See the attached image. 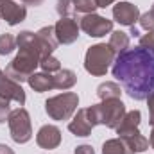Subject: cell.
I'll return each instance as SVG.
<instances>
[{"instance_id": "6da1fadb", "label": "cell", "mask_w": 154, "mask_h": 154, "mask_svg": "<svg viewBox=\"0 0 154 154\" xmlns=\"http://www.w3.org/2000/svg\"><path fill=\"white\" fill-rule=\"evenodd\" d=\"M111 72L131 99L147 100L154 93V50L140 45L125 48L116 54Z\"/></svg>"}, {"instance_id": "7a4b0ae2", "label": "cell", "mask_w": 154, "mask_h": 154, "mask_svg": "<svg viewBox=\"0 0 154 154\" xmlns=\"http://www.w3.org/2000/svg\"><path fill=\"white\" fill-rule=\"evenodd\" d=\"M18 45V56L5 66V74L16 82H25L29 77L36 72L41 61V50L36 41V32L31 31H22L16 36Z\"/></svg>"}, {"instance_id": "3957f363", "label": "cell", "mask_w": 154, "mask_h": 154, "mask_svg": "<svg viewBox=\"0 0 154 154\" xmlns=\"http://www.w3.org/2000/svg\"><path fill=\"white\" fill-rule=\"evenodd\" d=\"M115 50L106 45V43H97V45H91L88 50H86V56H84V68L88 74L95 77L106 75V72L109 70V66L115 63Z\"/></svg>"}, {"instance_id": "277c9868", "label": "cell", "mask_w": 154, "mask_h": 154, "mask_svg": "<svg viewBox=\"0 0 154 154\" xmlns=\"http://www.w3.org/2000/svg\"><path fill=\"white\" fill-rule=\"evenodd\" d=\"M93 115L97 124L106 125L109 129H116L118 124L122 122V118L125 116V104L120 99H108V100H100L99 104L91 106Z\"/></svg>"}, {"instance_id": "5b68a950", "label": "cell", "mask_w": 154, "mask_h": 154, "mask_svg": "<svg viewBox=\"0 0 154 154\" xmlns=\"http://www.w3.org/2000/svg\"><path fill=\"white\" fill-rule=\"evenodd\" d=\"M79 97L74 91H65L56 97H50L45 102V111L52 120H68L77 111Z\"/></svg>"}, {"instance_id": "8992f818", "label": "cell", "mask_w": 154, "mask_h": 154, "mask_svg": "<svg viewBox=\"0 0 154 154\" xmlns=\"http://www.w3.org/2000/svg\"><path fill=\"white\" fill-rule=\"evenodd\" d=\"M9 124V131H11V138L16 143H27L32 138V125H31V116L25 108H18L13 109L11 115L7 118Z\"/></svg>"}, {"instance_id": "52a82bcc", "label": "cell", "mask_w": 154, "mask_h": 154, "mask_svg": "<svg viewBox=\"0 0 154 154\" xmlns=\"http://www.w3.org/2000/svg\"><path fill=\"white\" fill-rule=\"evenodd\" d=\"M79 27L90 38H102V36L113 32V20H108V18L95 14V13H90L79 20Z\"/></svg>"}, {"instance_id": "ba28073f", "label": "cell", "mask_w": 154, "mask_h": 154, "mask_svg": "<svg viewBox=\"0 0 154 154\" xmlns=\"http://www.w3.org/2000/svg\"><path fill=\"white\" fill-rule=\"evenodd\" d=\"M99 125L97 120H95V115H93V109L91 106L90 108H82L77 111V115L74 116V120L68 124V131L75 136H81V138H86L90 136L91 129Z\"/></svg>"}, {"instance_id": "9c48e42d", "label": "cell", "mask_w": 154, "mask_h": 154, "mask_svg": "<svg viewBox=\"0 0 154 154\" xmlns=\"http://www.w3.org/2000/svg\"><path fill=\"white\" fill-rule=\"evenodd\" d=\"M79 23H77L75 18H59L57 23L54 25V32H56V38H57V43H63V45H70L77 41L79 38Z\"/></svg>"}, {"instance_id": "30bf717a", "label": "cell", "mask_w": 154, "mask_h": 154, "mask_svg": "<svg viewBox=\"0 0 154 154\" xmlns=\"http://www.w3.org/2000/svg\"><path fill=\"white\" fill-rule=\"evenodd\" d=\"M113 20L120 25L133 27L140 20V9L131 2H116L113 5Z\"/></svg>"}, {"instance_id": "8fae6325", "label": "cell", "mask_w": 154, "mask_h": 154, "mask_svg": "<svg viewBox=\"0 0 154 154\" xmlns=\"http://www.w3.org/2000/svg\"><path fill=\"white\" fill-rule=\"evenodd\" d=\"M0 97L7 99V100H14L20 106L25 104V91L20 86V82L13 81L5 72L0 70Z\"/></svg>"}, {"instance_id": "7c38bea8", "label": "cell", "mask_w": 154, "mask_h": 154, "mask_svg": "<svg viewBox=\"0 0 154 154\" xmlns=\"http://www.w3.org/2000/svg\"><path fill=\"white\" fill-rule=\"evenodd\" d=\"M27 7L14 0H0V18L5 20L9 25H18L25 20Z\"/></svg>"}, {"instance_id": "4fadbf2b", "label": "cell", "mask_w": 154, "mask_h": 154, "mask_svg": "<svg viewBox=\"0 0 154 154\" xmlns=\"http://www.w3.org/2000/svg\"><path fill=\"white\" fill-rule=\"evenodd\" d=\"M36 142H38V145L41 149H48V151L59 147V143H61V131H59V127L50 125V124L39 127L38 134H36Z\"/></svg>"}, {"instance_id": "5bb4252c", "label": "cell", "mask_w": 154, "mask_h": 154, "mask_svg": "<svg viewBox=\"0 0 154 154\" xmlns=\"http://www.w3.org/2000/svg\"><path fill=\"white\" fill-rule=\"evenodd\" d=\"M36 41L39 45V50H41V56H52V52L57 48V38H56V32H54V25H47V27H41L38 32H36Z\"/></svg>"}, {"instance_id": "9a60e30c", "label": "cell", "mask_w": 154, "mask_h": 154, "mask_svg": "<svg viewBox=\"0 0 154 154\" xmlns=\"http://www.w3.org/2000/svg\"><path fill=\"white\" fill-rule=\"evenodd\" d=\"M140 120H142V113L138 109L127 111L125 116L122 118V122L118 124V127H116V134L118 136H127V134L136 133L138 131V125H140Z\"/></svg>"}, {"instance_id": "2e32d148", "label": "cell", "mask_w": 154, "mask_h": 154, "mask_svg": "<svg viewBox=\"0 0 154 154\" xmlns=\"http://www.w3.org/2000/svg\"><path fill=\"white\" fill-rule=\"evenodd\" d=\"M29 86L36 91V93H43V91H48V90H54V77L52 74H47V72H39V74H32L29 77Z\"/></svg>"}, {"instance_id": "e0dca14e", "label": "cell", "mask_w": 154, "mask_h": 154, "mask_svg": "<svg viewBox=\"0 0 154 154\" xmlns=\"http://www.w3.org/2000/svg\"><path fill=\"white\" fill-rule=\"evenodd\" d=\"M52 77H54V88L56 90H70L77 82L75 72L68 70V68H63V70L52 74Z\"/></svg>"}, {"instance_id": "ac0fdd59", "label": "cell", "mask_w": 154, "mask_h": 154, "mask_svg": "<svg viewBox=\"0 0 154 154\" xmlns=\"http://www.w3.org/2000/svg\"><path fill=\"white\" fill-rule=\"evenodd\" d=\"M102 154H134V152L131 151V147L127 145V142L118 136V138H111V140L104 142Z\"/></svg>"}, {"instance_id": "d6986e66", "label": "cell", "mask_w": 154, "mask_h": 154, "mask_svg": "<svg viewBox=\"0 0 154 154\" xmlns=\"http://www.w3.org/2000/svg\"><path fill=\"white\" fill-rule=\"evenodd\" d=\"M120 138H124V140L127 142V145L131 147L133 152H143V151L149 149V140H147L140 131H136V133H133V134H127V136H120Z\"/></svg>"}, {"instance_id": "ffe728a7", "label": "cell", "mask_w": 154, "mask_h": 154, "mask_svg": "<svg viewBox=\"0 0 154 154\" xmlns=\"http://www.w3.org/2000/svg\"><path fill=\"white\" fill-rule=\"evenodd\" d=\"M120 86L116 82H111V81H106L102 84H99L97 88V97L100 100H108V99H120Z\"/></svg>"}, {"instance_id": "44dd1931", "label": "cell", "mask_w": 154, "mask_h": 154, "mask_svg": "<svg viewBox=\"0 0 154 154\" xmlns=\"http://www.w3.org/2000/svg\"><path fill=\"white\" fill-rule=\"evenodd\" d=\"M108 45L115 50V54H120L125 48H129V34L127 32H122V31H113Z\"/></svg>"}, {"instance_id": "7402d4cb", "label": "cell", "mask_w": 154, "mask_h": 154, "mask_svg": "<svg viewBox=\"0 0 154 154\" xmlns=\"http://www.w3.org/2000/svg\"><path fill=\"white\" fill-rule=\"evenodd\" d=\"M56 11H57V14L61 18H66V16L74 18V14H75V0H57Z\"/></svg>"}, {"instance_id": "603a6c76", "label": "cell", "mask_w": 154, "mask_h": 154, "mask_svg": "<svg viewBox=\"0 0 154 154\" xmlns=\"http://www.w3.org/2000/svg\"><path fill=\"white\" fill-rule=\"evenodd\" d=\"M16 48V38L9 32L0 34V56H9Z\"/></svg>"}, {"instance_id": "cb8c5ba5", "label": "cell", "mask_w": 154, "mask_h": 154, "mask_svg": "<svg viewBox=\"0 0 154 154\" xmlns=\"http://www.w3.org/2000/svg\"><path fill=\"white\" fill-rule=\"evenodd\" d=\"M39 66H41V70L47 72V74H56V72L61 70V63H59V59L54 57V56H45V57H41Z\"/></svg>"}, {"instance_id": "d4e9b609", "label": "cell", "mask_w": 154, "mask_h": 154, "mask_svg": "<svg viewBox=\"0 0 154 154\" xmlns=\"http://www.w3.org/2000/svg\"><path fill=\"white\" fill-rule=\"evenodd\" d=\"M97 7L99 5H97L95 0H75V13L90 14V13H95Z\"/></svg>"}, {"instance_id": "484cf974", "label": "cell", "mask_w": 154, "mask_h": 154, "mask_svg": "<svg viewBox=\"0 0 154 154\" xmlns=\"http://www.w3.org/2000/svg\"><path fill=\"white\" fill-rule=\"evenodd\" d=\"M140 27L143 29V31H154V4L152 7H151V11H147L145 14H140Z\"/></svg>"}, {"instance_id": "4316f807", "label": "cell", "mask_w": 154, "mask_h": 154, "mask_svg": "<svg viewBox=\"0 0 154 154\" xmlns=\"http://www.w3.org/2000/svg\"><path fill=\"white\" fill-rule=\"evenodd\" d=\"M9 102L11 100H7V99H4V97H0V124H4L9 115H11V106H9Z\"/></svg>"}, {"instance_id": "83f0119b", "label": "cell", "mask_w": 154, "mask_h": 154, "mask_svg": "<svg viewBox=\"0 0 154 154\" xmlns=\"http://www.w3.org/2000/svg\"><path fill=\"white\" fill-rule=\"evenodd\" d=\"M140 47H145V48L154 50V31H149L147 34H143L140 38Z\"/></svg>"}, {"instance_id": "f1b7e54d", "label": "cell", "mask_w": 154, "mask_h": 154, "mask_svg": "<svg viewBox=\"0 0 154 154\" xmlns=\"http://www.w3.org/2000/svg\"><path fill=\"white\" fill-rule=\"evenodd\" d=\"M147 106H149V122L154 125V93L147 97Z\"/></svg>"}, {"instance_id": "f546056e", "label": "cell", "mask_w": 154, "mask_h": 154, "mask_svg": "<svg viewBox=\"0 0 154 154\" xmlns=\"http://www.w3.org/2000/svg\"><path fill=\"white\" fill-rule=\"evenodd\" d=\"M75 154H95L91 145H79L75 147Z\"/></svg>"}, {"instance_id": "4dcf8cb0", "label": "cell", "mask_w": 154, "mask_h": 154, "mask_svg": "<svg viewBox=\"0 0 154 154\" xmlns=\"http://www.w3.org/2000/svg\"><path fill=\"white\" fill-rule=\"evenodd\" d=\"M0 154H14V151H13L9 145H5V143H0Z\"/></svg>"}, {"instance_id": "1f68e13d", "label": "cell", "mask_w": 154, "mask_h": 154, "mask_svg": "<svg viewBox=\"0 0 154 154\" xmlns=\"http://www.w3.org/2000/svg\"><path fill=\"white\" fill-rule=\"evenodd\" d=\"M95 2H97V5H99V7H108V5L115 4L116 0H95Z\"/></svg>"}, {"instance_id": "d6a6232c", "label": "cell", "mask_w": 154, "mask_h": 154, "mask_svg": "<svg viewBox=\"0 0 154 154\" xmlns=\"http://www.w3.org/2000/svg\"><path fill=\"white\" fill-rule=\"evenodd\" d=\"M20 2L25 5H41L43 4V0H20Z\"/></svg>"}, {"instance_id": "836d02e7", "label": "cell", "mask_w": 154, "mask_h": 154, "mask_svg": "<svg viewBox=\"0 0 154 154\" xmlns=\"http://www.w3.org/2000/svg\"><path fill=\"white\" fill-rule=\"evenodd\" d=\"M129 34H133V36H140V31H138V29H136V27L133 25V27H131V32H129Z\"/></svg>"}, {"instance_id": "e575fe53", "label": "cell", "mask_w": 154, "mask_h": 154, "mask_svg": "<svg viewBox=\"0 0 154 154\" xmlns=\"http://www.w3.org/2000/svg\"><path fill=\"white\" fill-rule=\"evenodd\" d=\"M149 143L152 145V149H154V125H152V131H151V140H149Z\"/></svg>"}]
</instances>
